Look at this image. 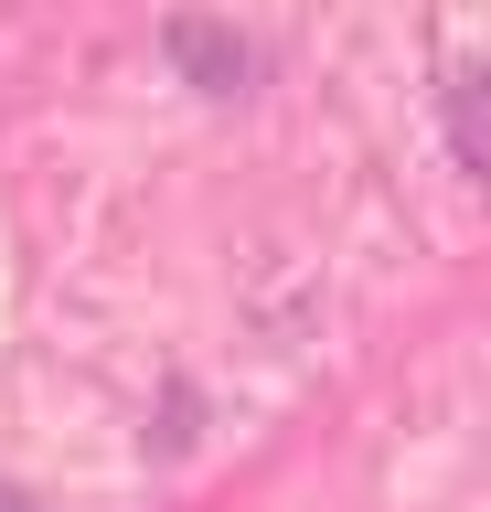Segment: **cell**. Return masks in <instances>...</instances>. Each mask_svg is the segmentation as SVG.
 Masks as SVG:
<instances>
[{"label": "cell", "instance_id": "6da1fadb", "mask_svg": "<svg viewBox=\"0 0 491 512\" xmlns=\"http://www.w3.org/2000/svg\"><path fill=\"white\" fill-rule=\"evenodd\" d=\"M0 512H33V502H22V491H0Z\"/></svg>", "mask_w": 491, "mask_h": 512}]
</instances>
